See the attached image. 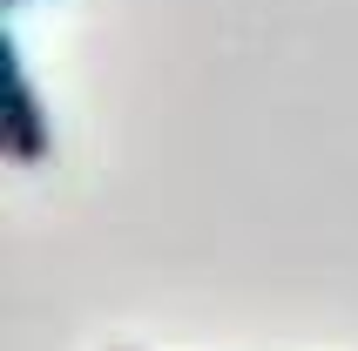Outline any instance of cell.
<instances>
[{"label":"cell","mask_w":358,"mask_h":351,"mask_svg":"<svg viewBox=\"0 0 358 351\" xmlns=\"http://www.w3.org/2000/svg\"><path fill=\"white\" fill-rule=\"evenodd\" d=\"M7 7H20V0H7Z\"/></svg>","instance_id":"obj_2"},{"label":"cell","mask_w":358,"mask_h":351,"mask_svg":"<svg viewBox=\"0 0 358 351\" xmlns=\"http://www.w3.org/2000/svg\"><path fill=\"white\" fill-rule=\"evenodd\" d=\"M0 136H7V162L14 169H41L55 136H48V108H41L34 81L20 68L14 41H0Z\"/></svg>","instance_id":"obj_1"}]
</instances>
